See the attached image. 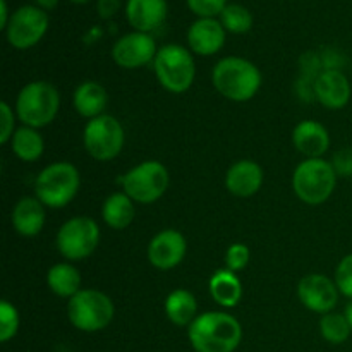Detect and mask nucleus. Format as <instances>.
Masks as SVG:
<instances>
[{
	"instance_id": "cd10ccee",
	"label": "nucleus",
	"mask_w": 352,
	"mask_h": 352,
	"mask_svg": "<svg viewBox=\"0 0 352 352\" xmlns=\"http://www.w3.org/2000/svg\"><path fill=\"white\" fill-rule=\"evenodd\" d=\"M220 23L230 33L243 34L248 33L253 26V16L246 7L239 3H227V7L220 14Z\"/></svg>"
},
{
	"instance_id": "412c9836",
	"label": "nucleus",
	"mask_w": 352,
	"mask_h": 352,
	"mask_svg": "<svg viewBox=\"0 0 352 352\" xmlns=\"http://www.w3.org/2000/svg\"><path fill=\"white\" fill-rule=\"evenodd\" d=\"M74 109L76 112L86 119H95V117L103 116L109 103V95L107 89L96 81H86L78 86L74 91Z\"/></svg>"
},
{
	"instance_id": "6ab92c4d",
	"label": "nucleus",
	"mask_w": 352,
	"mask_h": 352,
	"mask_svg": "<svg viewBox=\"0 0 352 352\" xmlns=\"http://www.w3.org/2000/svg\"><path fill=\"white\" fill-rule=\"evenodd\" d=\"M126 16L134 30L148 33L164 23L167 16V0H127Z\"/></svg>"
},
{
	"instance_id": "f3484780",
	"label": "nucleus",
	"mask_w": 352,
	"mask_h": 352,
	"mask_svg": "<svg viewBox=\"0 0 352 352\" xmlns=\"http://www.w3.org/2000/svg\"><path fill=\"white\" fill-rule=\"evenodd\" d=\"M263 184V170L253 160H239L227 170L226 186L230 195L250 198L256 195Z\"/></svg>"
},
{
	"instance_id": "7c9ffc66",
	"label": "nucleus",
	"mask_w": 352,
	"mask_h": 352,
	"mask_svg": "<svg viewBox=\"0 0 352 352\" xmlns=\"http://www.w3.org/2000/svg\"><path fill=\"white\" fill-rule=\"evenodd\" d=\"M250 250H248V246H244V244L237 243V244H232V246L227 250L226 253V267L227 270L230 272H241L244 270V268L248 267V263H250Z\"/></svg>"
},
{
	"instance_id": "bb28decb",
	"label": "nucleus",
	"mask_w": 352,
	"mask_h": 352,
	"mask_svg": "<svg viewBox=\"0 0 352 352\" xmlns=\"http://www.w3.org/2000/svg\"><path fill=\"white\" fill-rule=\"evenodd\" d=\"M320 332L330 344H344L349 339L352 329L342 313H327L320 320Z\"/></svg>"
},
{
	"instance_id": "9d476101",
	"label": "nucleus",
	"mask_w": 352,
	"mask_h": 352,
	"mask_svg": "<svg viewBox=\"0 0 352 352\" xmlns=\"http://www.w3.org/2000/svg\"><path fill=\"white\" fill-rule=\"evenodd\" d=\"M124 140V127L116 117L107 113L89 120L82 133L86 151L98 162L116 158L122 151Z\"/></svg>"
},
{
	"instance_id": "423d86ee",
	"label": "nucleus",
	"mask_w": 352,
	"mask_h": 352,
	"mask_svg": "<svg viewBox=\"0 0 352 352\" xmlns=\"http://www.w3.org/2000/svg\"><path fill=\"white\" fill-rule=\"evenodd\" d=\"M112 299L95 289H81L67 302L69 322L81 332H100L113 320Z\"/></svg>"
},
{
	"instance_id": "20e7f679",
	"label": "nucleus",
	"mask_w": 352,
	"mask_h": 352,
	"mask_svg": "<svg viewBox=\"0 0 352 352\" xmlns=\"http://www.w3.org/2000/svg\"><path fill=\"white\" fill-rule=\"evenodd\" d=\"M81 186L78 168L69 162H57L38 174L34 182L36 198L50 208H64L74 199Z\"/></svg>"
},
{
	"instance_id": "473e14b6",
	"label": "nucleus",
	"mask_w": 352,
	"mask_h": 352,
	"mask_svg": "<svg viewBox=\"0 0 352 352\" xmlns=\"http://www.w3.org/2000/svg\"><path fill=\"white\" fill-rule=\"evenodd\" d=\"M330 164H332L337 175L352 177V148H342V150L337 151Z\"/></svg>"
},
{
	"instance_id": "2f4dec72",
	"label": "nucleus",
	"mask_w": 352,
	"mask_h": 352,
	"mask_svg": "<svg viewBox=\"0 0 352 352\" xmlns=\"http://www.w3.org/2000/svg\"><path fill=\"white\" fill-rule=\"evenodd\" d=\"M188 7L199 17H215L227 7V0H186Z\"/></svg>"
},
{
	"instance_id": "1a4fd4ad",
	"label": "nucleus",
	"mask_w": 352,
	"mask_h": 352,
	"mask_svg": "<svg viewBox=\"0 0 352 352\" xmlns=\"http://www.w3.org/2000/svg\"><path fill=\"white\" fill-rule=\"evenodd\" d=\"M100 243V229L89 217H72L58 229L57 250L65 260L81 261L95 253Z\"/></svg>"
},
{
	"instance_id": "f8f14e48",
	"label": "nucleus",
	"mask_w": 352,
	"mask_h": 352,
	"mask_svg": "<svg viewBox=\"0 0 352 352\" xmlns=\"http://www.w3.org/2000/svg\"><path fill=\"white\" fill-rule=\"evenodd\" d=\"M157 45L148 33L124 34L116 41L112 48V58L117 65L124 69H138L150 64L157 57Z\"/></svg>"
},
{
	"instance_id": "72a5a7b5",
	"label": "nucleus",
	"mask_w": 352,
	"mask_h": 352,
	"mask_svg": "<svg viewBox=\"0 0 352 352\" xmlns=\"http://www.w3.org/2000/svg\"><path fill=\"white\" fill-rule=\"evenodd\" d=\"M0 120H2V129H0V143L6 144L12 140L14 136V110L10 109L9 103H0Z\"/></svg>"
},
{
	"instance_id": "5701e85b",
	"label": "nucleus",
	"mask_w": 352,
	"mask_h": 352,
	"mask_svg": "<svg viewBox=\"0 0 352 352\" xmlns=\"http://www.w3.org/2000/svg\"><path fill=\"white\" fill-rule=\"evenodd\" d=\"M198 302L192 292L186 289H175L165 299V315L174 325L189 327L196 320Z\"/></svg>"
},
{
	"instance_id": "a211bd4d",
	"label": "nucleus",
	"mask_w": 352,
	"mask_h": 352,
	"mask_svg": "<svg viewBox=\"0 0 352 352\" xmlns=\"http://www.w3.org/2000/svg\"><path fill=\"white\" fill-rule=\"evenodd\" d=\"M292 141L299 153L308 158H322L330 148V134L316 120H302L294 127Z\"/></svg>"
},
{
	"instance_id": "9b49d317",
	"label": "nucleus",
	"mask_w": 352,
	"mask_h": 352,
	"mask_svg": "<svg viewBox=\"0 0 352 352\" xmlns=\"http://www.w3.org/2000/svg\"><path fill=\"white\" fill-rule=\"evenodd\" d=\"M48 30V16L41 7L23 6L10 16L6 28L7 41L14 48L26 50L34 47Z\"/></svg>"
},
{
	"instance_id": "4c0bfd02",
	"label": "nucleus",
	"mask_w": 352,
	"mask_h": 352,
	"mask_svg": "<svg viewBox=\"0 0 352 352\" xmlns=\"http://www.w3.org/2000/svg\"><path fill=\"white\" fill-rule=\"evenodd\" d=\"M344 315H346L347 322H349V325H351V329H352V299H351L349 302H347V306H346V311H344Z\"/></svg>"
},
{
	"instance_id": "f257e3e1",
	"label": "nucleus",
	"mask_w": 352,
	"mask_h": 352,
	"mask_svg": "<svg viewBox=\"0 0 352 352\" xmlns=\"http://www.w3.org/2000/svg\"><path fill=\"white\" fill-rule=\"evenodd\" d=\"M188 337L196 352H234L243 339V329L232 315L208 311L196 316L188 327Z\"/></svg>"
},
{
	"instance_id": "f03ea898",
	"label": "nucleus",
	"mask_w": 352,
	"mask_h": 352,
	"mask_svg": "<svg viewBox=\"0 0 352 352\" xmlns=\"http://www.w3.org/2000/svg\"><path fill=\"white\" fill-rule=\"evenodd\" d=\"M217 91L232 102H248L261 86V72L253 62L241 57H226L217 62L212 72Z\"/></svg>"
},
{
	"instance_id": "aec40b11",
	"label": "nucleus",
	"mask_w": 352,
	"mask_h": 352,
	"mask_svg": "<svg viewBox=\"0 0 352 352\" xmlns=\"http://www.w3.org/2000/svg\"><path fill=\"white\" fill-rule=\"evenodd\" d=\"M38 198H23L12 210V226L23 237H34L45 226V208Z\"/></svg>"
},
{
	"instance_id": "0eeeda50",
	"label": "nucleus",
	"mask_w": 352,
	"mask_h": 352,
	"mask_svg": "<svg viewBox=\"0 0 352 352\" xmlns=\"http://www.w3.org/2000/svg\"><path fill=\"white\" fill-rule=\"evenodd\" d=\"M155 74L160 85L170 93H184L191 88L196 76L195 58L181 45H165L153 60Z\"/></svg>"
},
{
	"instance_id": "58836bf2",
	"label": "nucleus",
	"mask_w": 352,
	"mask_h": 352,
	"mask_svg": "<svg viewBox=\"0 0 352 352\" xmlns=\"http://www.w3.org/2000/svg\"><path fill=\"white\" fill-rule=\"evenodd\" d=\"M71 2H74V3H86V2H89V0H71Z\"/></svg>"
},
{
	"instance_id": "393cba45",
	"label": "nucleus",
	"mask_w": 352,
	"mask_h": 352,
	"mask_svg": "<svg viewBox=\"0 0 352 352\" xmlns=\"http://www.w3.org/2000/svg\"><path fill=\"white\" fill-rule=\"evenodd\" d=\"M47 284L58 298H74L81 291V275L69 263H57L48 270Z\"/></svg>"
},
{
	"instance_id": "a878e982",
	"label": "nucleus",
	"mask_w": 352,
	"mask_h": 352,
	"mask_svg": "<svg viewBox=\"0 0 352 352\" xmlns=\"http://www.w3.org/2000/svg\"><path fill=\"white\" fill-rule=\"evenodd\" d=\"M10 144H12L14 155L23 162H36L45 150L43 138L36 133V129L28 126L16 129Z\"/></svg>"
},
{
	"instance_id": "f704fd0d",
	"label": "nucleus",
	"mask_w": 352,
	"mask_h": 352,
	"mask_svg": "<svg viewBox=\"0 0 352 352\" xmlns=\"http://www.w3.org/2000/svg\"><path fill=\"white\" fill-rule=\"evenodd\" d=\"M96 9H98V14L102 19H110L120 9V0H98L96 2Z\"/></svg>"
},
{
	"instance_id": "c85d7f7f",
	"label": "nucleus",
	"mask_w": 352,
	"mask_h": 352,
	"mask_svg": "<svg viewBox=\"0 0 352 352\" xmlns=\"http://www.w3.org/2000/svg\"><path fill=\"white\" fill-rule=\"evenodd\" d=\"M19 330V313L9 301L0 302V342H9Z\"/></svg>"
},
{
	"instance_id": "dca6fc26",
	"label": "nucleus",
	"mask_w": 352,
	"mask_h": 352,
	"mask_svg": "<svg viewBox=\"0 0 352 352\" xmlns=\"http://www.w3.org/2000/svg\"><path fill=\"white\" fill-rule=\"evenodd\" d=\"M315 98L325 109H344L351 100L349 79L342 71H323L315 81Z\"/></svg>"
},
{
	"instance_id": "e433bc0d",
	"label": "nucleus",
	"mask_w": 352,
	"mask_h": 352,
	"mask_svg": "<svg viewBox=\"0 0 352 352\" xmlns=\"http://www.w3.org/2000/svg\"><path fill=\"white\" fill-rule=\"evenodd\" d=\"M34 2H36L43 10H52L57 7L58 0H34Z\"/></svg>"
},
{
	"instance_id": "39448f33",
	"label": "nucleus",
	"mask_w": 352,
	"mask_h": 352,
	"mask_svg": "<svg viewBox=\"0 0 352 352\" xmlns=\"http://www.w3.org/2000/svg\"><path fill=\"white\" fill-rule=\"evenodd\" d=\"M337 174L332 164L323 158H308L298 165L292 175V188L306 205H322L332 196Z\"/></svg>"
},
{
	"instance_id": "c756f323",
	"label": "nucleus",
	"mask_w": 352,
	"mask_h": 352,
	"mask_svg": "<svg viewBox=\"0 0 352 352\" xmlns=\"http://www.w3.org/2000/svg\"><path fill=\"white\" fill-rule=\"evenodd\" d=\"M336 285L340 294L352 299V253L344 256L337 265Z\"/></svg>"
},
{
	"instance_id": "c9c22d12",
	"label": "nucleus",
	"mask_w": 352,
	"mask_h": 352,
	"mask_svg": "<svg viewBox=\"0 0 352 352\" xmlns=\"http://www.w3.org/2000/svg\"><path fill=\"white\" fill-rule=\"evenodd\" d=\"M9 10H7V2L6 0H0V28L6 30L7 24H9Z\"/></svg>"
},
{
	"instance_id": "7ed1b4c3",
	"label": "nucleus",
	"mask_w": 352,
	"mask_h": 352,
	"mask_svg": "<svg viewBox=\"0 0 352 352\" xmlns=\"http://www.w3.org/2000/svg\"><path fill=\"white\" fill-rule=\"evenodd\" d=\"M60 107V95L48 81L28 82L16 100V113L21 122L33 129L54 122Z\"/></svg>"
},
{
	"instance_id": "6e6552de",
	"label": "nucleus",
	"mask_w": 352,
	"mask_h": 352,
	"mask_svg": "<svg viewBox=\"0 0 352 352\" xmlns=\"http://www.w3.org/2000/svg\"><path fill=\"white\" fill-rule=\"evenodd\" d=\"M122 188L133 201L150 205L160 199L167 191L168 170L157 160L143 162L124 175Z\"/></svg>"
},
{
	"instance_id": "4468645a",
	"label": "nucleus",
	"mask_w": 352,
	"mask_h": 352,
	"mask_svg": "<svg viewBox=\"0 0 352 352\" xmlns=\"http://www.w3.org/2000/svg\"><path fill=\"white\" fill-rule=\"evenodd\" d=\"M186 250L188 244L184 236L179 230L165 229L148 244V260L158 270H170L184 260Z\"/></svg>"
},
{
	"instance_id": "4be33fe9",
	"label": "nucleus",
	"mask_w": 352,
	"mask_h": 352,
	"mask_svg": "<svg viewBox=\"0 0 352 352\" xmlns=\"http://www.w3.org/2000/svg\"><path fill=\"white\" fill-rule=\"evenodd\" d=\"M208 287L213 301L222 306V308H234L241 301V298H243L241 280L234 272L227 270V268L217 270L212 275Z\"/></svg>"
},
{
	"instance_id": "2eb2a0df",
	"label": "nucleus",
	"mask_w": 352,
	"mask_h": 352,
	"mask_svg": "<svg viewBox=\"0 0 352 352\" xmlns=\"http://www.w3.org/2000/svg\"><path fill=\"white\" fill-rule=\"evenodd\" d=\"M188 43L198 55H213L226 43V28L213 17H199L188 31Z\"/></svg>"
},
{
	"instance_id": "b1692460",
	"label": "nucleus",
	"mask_w": 352,
	"mask_h": 352,
	"mask_svg": "<svg viewBox=\"0 0 352 352\" xmlns=\"http://www.w3.org/2000/svg\"><path fill=\"white\" fill-rule=\"evenodd\" d=\"M102 215L110 229H126V227L131 226V222L134 220V215H136L134 201L126 192H113L103 203Z\"/></svg>"
},
{
	"instance_id": "ddd939ff",
	"label": "nucleus",
	"mask_w": 352,
	"mask_h": 352,
	"mask_svg": "<svg viewBox=\"0 0 352 352\" xmlns=\"http://www.w3.org/2000/svg\"><path fill=\"white\" fill-rule=\"evenodd\" d=\"M298 298L309 311L332 313L339 301V289L336 280H330L327 275L309 274L301 278L298 285Z\"/></svg>"
}]
</instances>
